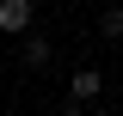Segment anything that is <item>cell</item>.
Instances as JSON below:
<instances>
[{
  "label": "cell",
  "mask_w": 123,
  "mask_h": 116,
  "mask_svg": "<svg viewBox=\"0 0 123 116\" xmlns=\"http://www.w3.org/2000/svg\"><path fill=\"white\" fill-rule=\"evenodd\" d=\"M92 98H105V73L98 67H74L68 73V110H80V104H92Z\"/></svg>",
  "instance_id": "cell-1"
},
{
  "label": "cell",
  "mask_w": 123,
  "mask_h": 116,
  "mask_svg": "<svg viewBox=\"0 0 123 116\" xmlns=\"http://www.w3.org/2000/svg\"><path fill=\"white\" fill-rule=\"evenodd\" d=\"M0 31L6 37H25L31 31V0H0Z\"/></svg>",
  "instance_id": "cell-2"
},
{
  "label": "cell",
  "mask_w": 123,
  "mask_h": 116,
  "mask_svg": "<svg viewBox=\"0 0 123 116\" xmlns=\"http://www.w3.org/2000/svg\"><path fill=\"white\" fill-rule=\"evenodd\" d=\"M49 55H55L49 37H31V31H25V67H49Z\"/></svg>",
  "instance_id": "cell-3"
},
{
  "label": "cell",
  "mask_w": 123,
  "mask_h": 116,
  "mask_svg": "<svg viewBox=\"0 0 123 116\" xmlns=\"http://www.w3.org/2000/svg\"><path fill=\"white\" fill-rule=\"evenodd\" d=\"M98 37H105V43L123 37V6H105V12H98Z\"/></svg>",
  "instance_id": "cell-4"
}]
</instances>
